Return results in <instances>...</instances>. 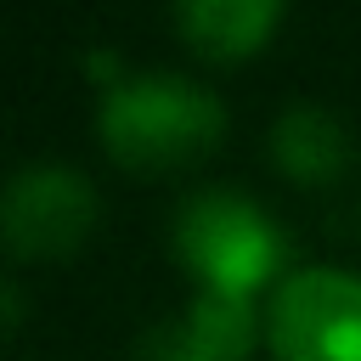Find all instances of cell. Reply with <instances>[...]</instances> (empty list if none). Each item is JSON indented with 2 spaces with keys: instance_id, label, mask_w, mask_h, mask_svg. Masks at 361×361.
Returning <instances> with one entry per match:
<instances>
[{
  "instance_id": "ba28073f",
  "label": "cell",
  "mask_w": 361,
  "mask_h": 361,
  "mask_svg": "<svg viewBox=\"0 0 361 361\" xmlns=\"http://www.w3.org/2000/svg\"><path fill=\"white\" fill-rule=\"evenodd\" d=\"M135 361H203V355L192 350L186 327H180V322H169V327H158V333L141 344V355H135Z\"/></svg>"
},
{
  "instance_id": "7a4b0ae2",
  "label": "cell",
  "mask_w": 361,
  "mask_h": 361,
  "mask_svg": "<svg viewBox=\"0 0 361 361\" xmlns=\"http://www.w3.org/2000/svg\"><path fill=\"white\" fill-rule=\"evenodd\" d=\"M282 254L276 220L243 192H197L175 214V259L197 276V293L254 299L282 271Z\"/></svg>"
},
{
  "instance_id": "277c9868",
  "label": "cell",
  "mask_w": 361,
  "mask_h": 361,
  "mask_svg": "<svg viewBox=\"0 0 361 361\" xmlns=\"http://www.w3.org/2000/svg\"><path fill=\"white\" fill-rule=\"evenodd\" d=\"M0 226L17 259H68L96 226V192L68 164H28L6 186Z\"/></svg>"
},
{
  "instance_id": "52a82bcc",
  "label": "cell",
  "mask_w": 361,
  "mask_h": 361,
  "mask_svg": "<svg viewBox=\"0 0 361 361\" xmlns=\"http://www.w3.org/2000/svg\"><path fill=\"white\" fill-rule=\"evenodd\" d=\"M192 338V350L203 361H243L254 350V338L265 333V316H254V299H231V293H197L186 305V316H175Z\"/></svg>"
},
{
  "instance_id": "6da1fadb",
  "label": "cell",
  "mask_w": 361,
  "mask_h": 361,
  "mask_svg": "<svg viewBox=\"0 0 361 361\" xmlns=\"http://www.w3.org/2000/svg\"><path fill=\"white\" fill-rule=\"evenodd\" d=\"M102 147L113 164L135 175H169L203 164L226 135V107L209 85L180 73H130L124 85L102 90L96 113Z\"/></svg>"
},
{
  "instance_id": "3957f363",
  "label": "cell",
  "mask_w": 361,
  "mask_h": 361,
  "mask_svg": "<svg viewBox=\"0 0 361 361\" xmlns=\"http://www.w3.org/2000/svg\"><path fill=\"white\" fill-rule=\"evenodd\" d=\"M265 344L276 361H361V276L338 265L282 276L265 299Z\"/></svg>"
},
{
  "instance_id": "5b68a950",
  "label": "cell",
  "mask_w": 361,
  "mask_h": 361,
  "mask_svg": "<svg viewBox=\"0 0 361 361\" xmlns=\"http://www.w3.org/2000/svg\"><path fill=\"white\" fill-rule=\"evenodd\" d=\"M282 0H175V28L203 62H248L271 45Z\"/></svg>"
},
{
  "instance_id": "8992f818",
  "label": "cell",
  "mask_w": 361,
  "mask_h": 361,
  "mask_svg": "<svg viewBox=\"0 0 361 361\" xmlns=\"http://www.w3.org/2000/svg\"><path fill=\"white\" fill-rule=\"evenodd\" d=\"M271 158L299 186H333L350 169V130L327 107L299 102L271 124Z\"/></svg>"
}]
</instances>
